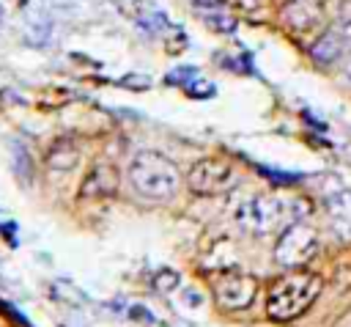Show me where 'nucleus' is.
<instances>
[{"instance_id":"nucleus-13","label":"nucleus","mask_w":351,"mask_h":327,"mask_svg":"<svg viewBox=\"0 0 351 327\" xmlns=\"http://www.w3.org/2000/svg\"><path fill=\"white\" fill-rule=\"evenodd\" d=\"M192 3H195L197 8H208V11H211V8H219V5H225L228 0H192Z\"/></svg>"},{"instance_id":"nucleus-6","label":"nucleus","mask_w":351,"mask_h":327,"mask_svg":"<svg viewBox=\"0 0 351 327\" xmlns=\"http://www.w3.org/2000/svg\"><path fill=\"white\" fill-rule=\"evenodd\" d=\"M211 291H214V300H217L225 311H244L247 305H252V300H255V294H258V280H255L252 275L228 269V272L214 275Z\"/></svg>"},{"instance_id":"nucleus-5","label":"nucleus","mask_w":351,"mask_h":327,"mask_svg":"<svg viewBox=\"0 0 351 327\" xmlns=\"http://www.w3.org/2000/svg\"><path fill=\"white\" fill-rule=\"evenodd\" d=\"M318 247H321L318 231L310 223H291L274 245V261L280 267L296 269V267L307 264L318 253Z\"/></svg>"},{"instance_id":"nucleus-1","label":"nucleus","mask_w":351,"mask_h":327,"mask_svg":"<svg viewBox=\"0 0 351 327\" xmlns=\"http://www.w3.org/2000/svg\"><path fill=\"white\" fill-rule=\"evenodd\" d=\"M129 184L145 201H167L178 192L181 170L159 151H137L129 162Z\"/></svg>"},{"instance_id":"nucleus-10","label":"nucleus","mask_w":351,"mask_h":327,"mask_svg":"<svg viewBox=\"0 0 351 327\" xmlns=\"http://www.w3.org/2000/svg\"><path fill=\"white\" fill-rule=\"evenodd\" d=\"M329 223L337 236L351 239V192H337L329 198Z\"/></svg>"},{"instance_id":"nucleus-4","label":"nucleus","mask_w":351,"mask_h":327,"mask_svg":"<svg viewBox=\"0 0 351 327\" xmlns=\"http://www.w3.org/2000/svg\"><path fill=\"white\" fill-rule=\"evenodd\" d=\"M239 184L236 168L222 157L197 159L186 173V187L197 195H222Z\"/></svg>"},{"instance_id":"nucleus-12","label":"nucleus","mask_w":351,"mask_h":327,"mask_svg":"<svg viewBox=\"0 0 351 327\" xmlns=\"http://www.w3.org/2000/svg\"><path fill=\"white\" fill-rule=\"evenodd\" d=\"M228 3H233V5L241 8V11H258V8L263 5V0H228Z\"/></svg>"},{"instance_id":"nucleus-9","label":"nucleus","mask_w":351,"mask_h":327,"mask_svg":"<svg viewBox=\"0 0 351 327\" xmlns=\"http://www.w3.org/2000/svg\"><path fill=\"white\" fill-rule=\"evenodd\" d=\"M118 190V170L110 162H96L90 173L82 181L80 195L82 198H96V195H112Z\"/></svg>"},{"instance_id":"nucleus-2","label":"nucleus","mask_w":351,"mask_h":327,"mask_svg":"<svg viewBox=\"0 0 351 327\" xmlns=\"http://www.w3.org/2000/svg\"><path fill=\"white\" fill-rule=\"evenodd\" d=\"M318 291H321V278L315 272L293 269L271 283L269 297H266V313L274 322H291L313 305Z\"/></svg>"},{"instance_id":"nucleus-8","label":"nucleus","mask_w":351,"mask_h":327,"mask_svg":"<svg viewBox=\"0 0 351 327\" xmlns=\"http://www.w3.org/2000/svg\"><path fill=\"white\" fill-rule=\"evenodd\" d=\"M348 49V25H335L329 30H324L318 36V41L313 44L310 55L318 60V63H335L343 58V52Z\"/></svg>"},{"instance_id":"nucleus-7","label":"nucleus","mask_w":351,"mask_h":327,"mask_svg":"<svg viewBox=\"0 0 351 327\" xmlns=\"http://www.w3.org/2000/svg\"><path fill=\"white\" fill-rule=\"evenodd\" d=\"M326 14L324 0H285L280 19L291 33H310L321 25Z\"/></svg>"},{"instance_id":"nucleus-11","label":"nucleus","mask_w":351,"mask_h":327,"mask_svg":"<svg viewBox=\"0 0 351 327\" xmlns=\"http://www.w3.org/2000/svg\"><path fill=\"white\" fill-rule=\"evenodd\" d=\"M77 159H80V151H77V146L71 140L52 143V148H49V165L55 170H71L77 165Z\"/></svg>"},{"instance_id":"nucleus-14","label":"nucleus","mask_w":351,"mask_h":327,"mask_svg":"<svg viewBox=\"0 0 351 327\" xmlns=\"http://www.w3.org/2000/svg\"><path fill=\"white\" fill-rule=\"evenodd\" d=\"M343 74H346V80L351 82V58H348V63H346V69H343Z\"/></svg>"},{"instance_id":"nucleus-3","label":"nucleus","mask_w":351,"mask_h":327,"mask_svg":"<svg viewBox=\"0 0 351 327\" xmlns=\"http://www.w3.org/2000/svg\"><path fill=\"white\" fill-rule=\"evenodd\" d=\"M291 212H293V203L285 201L282 195L261 192V195H250V198L239 201L236 209H233V220L247 234H261L263 236V234L277 231L282 223H288Z\"/></svg>"}]
</instances>
